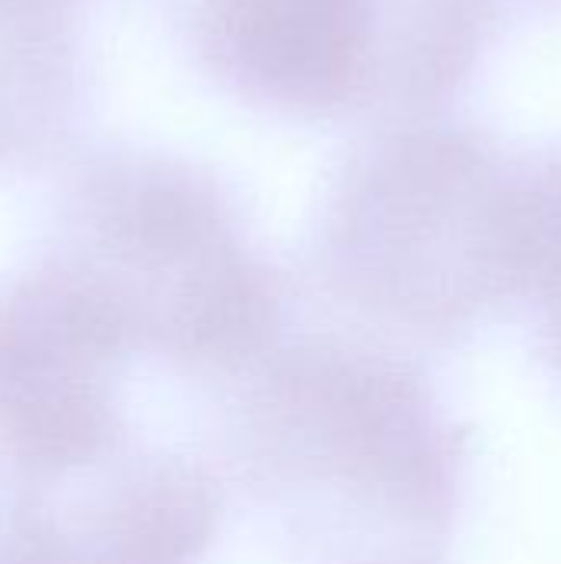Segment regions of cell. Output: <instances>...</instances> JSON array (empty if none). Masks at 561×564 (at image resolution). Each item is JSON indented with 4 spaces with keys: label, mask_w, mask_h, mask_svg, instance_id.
I'll use <instances>...</instances> for the list:
<instances>
[{
    "label": "cell",
    "mask_w": 561,
    "mask_h": 564,
    "mask_svg": "<svg viewBox=\"0 0 561 564\" xmlns=\"http://www.w3.org/2000/svg\"><path fill=\"white\" fill-rule=\"evenodd\" d=\"M228 476L301 564H436L470 430L423 357L350 327L284 330L222 390Z\"/></svg>",
    "instance_id": "cell-1"
},
{
    "label": "cell",
    "mask_w": 561,
    "mask_h": 564,
    "mask_svg": "<svg viewBox=\"0 0 561 564\" xmlns=\"http://www.w3.org/2000/svg\"><path fill=\"white\" fill-rule=\"evenodd\" d=\"M393 0H188V43L231 99L291 122L377 116Z\"/></svg>",
    "instance_id": "cell-5"
},
{
    "label": "cell",
    "mask_w": 561,
    "mask_h": 564,
    "mask_svg": "<svg viewBox=\"0 0 561 564\" xmlns=\"http://www.w3.org/2000/svg\"><path fill=\"white\" fill-rule=\"evenodd\" d=\"M136 354L99 294L56 254L0 288V459L17 479L79 469L136 433Z\"/></svg>",
    "instance_id": "cell-4"
},
{
    "label": "cell",
    "mask_w": 561,
    "mask_h": 564,
    "mask_svg": "<svg viewBox=\"0 0 561 564\" xmlns=\"http://www.w3.org/2000/svg\"><path fill=\"white\" fill-rule=\"evenodd\" d=\"M506 3H509L513 20L529 17V13H536V10H552V7H561V0H506Z\"/></svg>",
    "instance_id": "cell-9"
},
{
    "label": "cell",
    "mask_w": 561,
    "mask_h": 564,
    "mask_svg": "<svg viewBox=\"0 0 561 564\" xmlns=\"http://www.w3.org/2000/svg\"><path fill=\"white\" fill-rule=\"evenodd\" d=\"M53 254L99 294L136 360L215 390L291 327L231 195L175 159L103 162L69 198Z\"/></svg>",
    "instance_id": "cell-3"
},
{
    "label": "cell",
    "mask_w": 561,
    "mask_h": 564,
    "mask_svg": "<svg viewBox=\"0 0 561 564\" xmlns=\"http://www.w3.org/2000/svg\"><path fill=\"white\" fill-rule=\"evenodd\" d=\"M532 165L443 116L380 122L331 172L308 241L314 294L357 334L453 354L529 284Z\"/></svg>",
    "instance_id": "cell-2"
},
{
    "label": "cell",
    "mask_w": 561,
    "mask_h": 564,
    "mask_svg": "<svg viewBox=\"0 0 561 564\" xmlns=\"http://www.w3.org/2000/svg\"><path fill=\"white\" fill-rule=\"evenodd\" d=\"M526 301L536 314V344L561 383V149L532 165V245Z\"/></svg>",
    "instance_id": "cell-7"
},
{
    "label": "cell",
    "mask_w": 561,
    "mask_h": 564,
    "mask_svg": "<svg viewBox=\"0 0 561 564\" xmlns=\"http://www.w3.org/2000/svg\"><path fill=\"white\" fill-rule=\"evenodd\" d=\"M222 492L205 459L132 436L79 469L17 479L7 525L43 564H198Z\"/></svg>",
    "instance_id": "cell-6"
},
{
    "label": "cell",
    "mask_w": 561,
    "mask_h": 564,
    "mask_svg": "<svg viewBox=\"0 0 561 564\" xmlns=\"http://www.w3.org/2000/svg\"><path fill=\"white\" fill-rule=\"evenodd\" d=\"M0 564H43L17 535L10 525H0Z\"/></svg>",
    "instance_id": "cell-8"
}]
</instances>
